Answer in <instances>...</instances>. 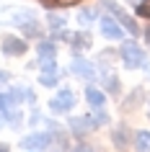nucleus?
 Returning a JSON list of instances; mask_svg holds the SVG:
<instances>
[{"instance_id":"f257e3e1","label":"nucleus","mask_w":150,"mask_h":152,"mask_svg":"<svg viewBox=\"0 0 150 152\" xmlns=\"http://www.w3.org/2000/svg\"><path fill=\"white\" fill-rule=\"evenodd\" d=\"M122 62H124L127 70H137V67L145 64V52L134 41H124L122 44Z\"/></svg>"},{"instance_id":"f03ea898","label":"nucleus","mask_w":150,"mask_h":152,"mask_svg":"<svg viewBox=\"0 0 150 152\" xmlns=\"http://www.w3.org/2000/svg\"><path fill=\"white\" fill-rule=\"evenodd\" d=\"M103 8L106 10H111V13H114V18H117L119 23L124 26L127 31L132 34V36H137V34H140V26L134 23V18H129L127 16V10L122 8V5H117V3H114V0H103Z\"/></svg>"},{"instance_id":"7ed1b4c3","label":"nucleus","mask_w":150,"mask_h":152,"mask_svg":"<svg viewBox=\"0 0 150 152\" xmlns=\"http://www.w3.org/2000/svg\"><path fill=\"white\" fill-rule=\"evenodd\" d=\"M72 106H75V96H72V90H60L52 101H49V108L55 113H65V111H70Z\"/></svg>"},{"instance_id":"20e7f679","label":"nucleus","mask_w":150,"mask_h":152,"mask_svg":"<svg viewBox=\"0 0 150 152\" xmlns=\"http://www.w3.org/2000/svg\"><path fill=\"white\" fill-rule=\"evenodd\" d=\"M0 49H3V54H8V57H18V54L26 52V41L18 39V36H3Z\"/></svg>"},{"instance_id":"39448f33","label":"nucleus","mask_w":150,"mask_h":152,"mask_svg":"<svg viewBox=\"0 0 150 152\" xmlns=\"http://www.w3.org/2000/svg\"><path fill=\"white\" fill-rule=\"evenodd\" d=\"M49 142H52V134L41 132V134H29L21 144H24L26 150H44V147H49Z\"/></svg>"},{"instance_id":"423d86ee","label":"nucleus","mask_w":150,"mask_h":152,"mask_svg":"<svg viewBox=\"0 0 150 152\" xmlns=\"http://www.w3.org/2000/svg\"><path fill=\"white\" fill-rule=\"evenodd\" d=\"M101 34L106 39H122V26L117 23V18H101Z\"/></svg>"},{"instance_id":"0eeeda50","label":"nucleus","mask_w":150,"mask_h":152,"mask_svg":"<svg viewBox=\"0 0 150 152\" xmlns=\"http://www.w3.org/2000/svg\"><path fill=\"white\" fill-rule=\"evenodd\" d=\"M86 101L93 106V108H101V106L106 103V96H103L101 90H96V88H88L86 90Z\"/></svg>"},{"instance_id":"6e6552de","label":"nucleus","mask_w":150,"mask_h":152,"mask_svg":"<svg viewBox=\"0 0 150 152\" xmlns=\"http://www.w3.org/2000/svg\"><path fill=\"white\" fill-rule=\"evenodd\" d=\"M72 70L78 72V75H83L86 80H93V67H91L86 59H75V62H72Z\"/></svg>"},{"instance_id":"1a4fd4ad","label":"nucleus","mask_w":150,"mask_h":152,"mask_svg":"<svg viewBox=\"0 0 150 152\" xmlns=\"http://www.w3.org/2000/svg\"><path fill=\"white\" fill-rule=\"evenodd\" d=\"M70 39H72L75 52H78V49H88V47H91V36H88V34H72Z\"/></svg>"},{"instance_id":"9d476101","label":"nucleus","mask_w":150,"mask_h":152,"mask_svg":"<svg viewBox=\"0 0 150 152\" xmlns=\"http://www.w3.org/2000/svg\"><path fill=\"white\" fill-rule=\"evenodd\" d=\"M55 54H57V49H55L52 41H41V44H39V57H41V59H52Z\"/></svg>"},{"instance_id":"9b49d317","label":"nucleus","mask_w":150,"mask_h":152,"mask_svg":"<svg viewBox=\"0 0 150 152\" xmlns=\"http://www.w3.org/2000/svg\"><path fill=\"white\" fill-rule=\"evenodd\" d=\"M137 150L140 152H148L150 150V132H137Z\"/></svg>"},{"instance_id":"f8f14e48","label":"nucleus","mask_w":150,"mask_h":152,"mask_svg":"<svg viewBox=\"0 0 150 152\" xmlns=\"http://www.w3.org/2000/svg\"><path fill=\"white\" fill-rule=\"evenodd\" d=\"M39 3H44L47 8H67V5H75L80 0H39Z\"/></svg>"},{"instance_id":"ddd939ff","label":"nucleus","mask_w":150,"mask_h":152,"mask_svg":"<svg viewBox=\"0 0 150 152\" xmlns=\"http://www.w3.org/2000/svg\"><path fill=\"white\" fill-rule=\"evenodd\" d=\"M39 83H41V85H47V88H52V85H57V72H41Z\"/></svg>"},{"instance_id":"4468645a","label":"nucleus","mask_w":150,"mask_h":152,"mask_svg":"<svg viewBox=\"0 0 150 152\" xmlns=\"http://www.w3.org/2000/svg\"><path fill=\"white\" fill-rule=\"evenodd\" d=\"M41 72H57V62H55V57H52V59H41Z\"/></svg>"},{"instance_id":"2eb2a0df","label":"nucleus","mask_w":150,"mask_h":152,"mask_svg":"<svg viewBox=\"0 0 150 152\" xmlns=\"http://www.w3.org/2000/svg\"><path fill=\"white\" fill-rule=\"evenodd\" d=\"M137 13L145 18H150V0H142V3H137Z\"/></svg>"},{"instance_id":"dca6fc26","label":"nucleus","mask_w":150,"mask_h":152,"mask_svg":"<svg viewBox=\"0 0 150 152\" xmlns=\"http://www.w3.org/2000/svg\"><path fill=\"white\" fill-rule=\"evenodd\" d=\"M78 18H80V23H91V21H93V10H83Z\"/></svg>"},{"instance_id":"f3484780","label":"nucleus","mask_w":150,"mask_h":152,"mask_svg":"<svg viewBox=\"0 0 150 152\" xmlns=\"http://www.w3.org/2000/svg\"><path fill=\"white\" fill-rule=\"evenodd\" d=\"M49 23H52V28H62L65 21H62V18H57V16H52V18H49Z\"/></svg>"},{"instance_id":"a211bd4d","label":"nucleus","mask_w":150,"mask_h":152,"mask_svg":"<svg viewBox=\"0 0 150 152\" xmlns=\"http://www.w3.org/2000/svg\"><path fill=\"white\" fill-rule=\"evenodd\" d=\"M72 152H93V147H88V144H78Z\"/></svg>"},{"instance_id":"6ab92c4d","label":"nucleus","mask_w":150,"mask_h":152,"mask_svg":"<svg viewBox=\"0 0 150 152\" xmlns=\"http://www.w3.org/2000/svg\"><path fill=\"white\" fill-rule=\"evenodd\" d=\"M0 152H8V147H5V144H0Z\"/></svg>"}]
</instances>
